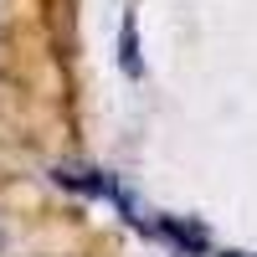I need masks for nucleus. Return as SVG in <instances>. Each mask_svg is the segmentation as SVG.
Masks as SVG:
<instances>
[{"mask_svg":"<svg viewBox=\"0 0 257 257\" xmlns=\"http://www.w3.org/2000/svg\"><path fill=\"white\" fill-rule=\"evenodd\" d=\"M134 47H139V41H134V16H128V21H123V67H128V72H139V52H134Z\"/></svg>","mask_w":257,"mask_h":257,"instance_id":"obj_1","label":"nucleus"},{"mask_svg":"<svg viewBox=\"0 0 257 257\" xmlns=\"http://www.w3.org/2000/svg\"><path fill=\"white\" fill-rule=\"evenodd\" d=\"M226 257H237V252H226Z\"/></svg>","mask_w":257,"mask_h":257,"instance_id":"obj_2","label":"nucleus"}]
</instances>
